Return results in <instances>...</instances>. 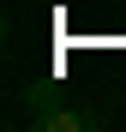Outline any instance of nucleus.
<instances>
[{"mask_svg": "<svg viewBox=\"0 0 126 132\" xmlns=\"http://www.w3.org/2000/svg\"><path fill=\"white\" fill-rule=\"evenodd\" d=\"M60 96H66V84H60V78H42V84H30V108H36V114H42V108H60Z\"/></svg>", "mask_w": 126, "mask_h": 132, "instance_id": "nucleus-2", "label": "nucleus"}, {"mask_svg": "<svg viewBox=\"0 0 126 132\" xmlns=\"http://www.w3.org/2000/svg\"><path fill=\"white\" fill-rule=\"evenodd\" d=\"M96 114H78V108H42L36 114V132H90Z\"/></svg>", "mask_w": 126, "mask_h": 132, "instance_id": "nucleus-1", "label": "nucleus"}]
</instances>
